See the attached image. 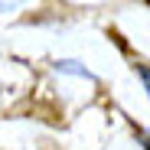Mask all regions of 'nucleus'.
<instances>
[{
	"instance_id": "1",
	"label": "nucleus",
	"mask_w": 150,
	"mask_h": 150,
	"mask_svg": "<svg viewBox=\"0 0 150 150\" xmlns=\"http://www.w3.org/2000/svg\"><path fill=\"white\" fill-rule=\"evenodd\" d=\"M56 69H59V72H72V75H85V79H91L88 69H85V65H75V62H56Z\"/></svg>"
},
{
	"instance_id": "2",
	"label": "nucleus",
	"mask_w": 150,
	"mask_h": 150,
	"mask_svg": "<svg viewBox=\"0 0 150 150\" xmlns=\"http://www.w3.org/2000/svg\"><path fill=\"white\" fill-rule=\"evenodd\" d=\"M134 72L140 75V82L147 85V95H150V65H144V62H134Z\"/></svg>"
},
{
	"instance_id": "3",
	"label": "nucleus",
	"mask_w": 150,
	"mask_h": 150,
	"mask_svg": "<svg viewBox=\"0 0 150 150\" xmlns=\"http://www.w3.org/2000/svg\"><path fill=\"white\" fill-rule=\"evenodd\" d=\"M137 140H140V147H144V150H150V131H144V127H140V131H137Z\"/></svg>"
}]
</instances>
